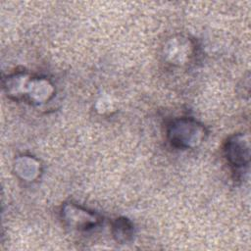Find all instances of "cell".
I'll return each instance as SVG.
<instances>
[{
  "label": "cell",
  "instance_id": "6da1fadb",
  "mask_svg": "<svg viewBox=\"0 0 251 251\" xmlns=\"http://www.w3.org/2000/svg\"><path fill=\"white\" fill-rule=\"evenodd\" d=\"M168 137L177 148H189L199 144L204 137V128L192 119H178L169 125Z\"/></svg>",
  "mask_w": 251,
  "mask_h": 251
},
{
  "label": "cell",
  "instance_id": "7a4b0ae2",
  "mask_svg": "<svg viewBox=\"0 0 251 251\" xmlns=\"http://www.w3.org/2000/svg\"><path fill=\"white\" fill-rule=\"evenodd\" d=\"M62 218L70 226L82 230L92 228L101 222V218L97 214L82 209L79 206L73 205L72 203L64 206Z\"/></svg>",
  "mask_w": 251,
  "mask_h": 251
},
{
  "label": "cell",
  "instance_id": "3957f363",
  "mask_svg": "<svg viewBox=\"0 0 251 251\" xmlns=\"http://www.w3.org/2000/svg\"><path fill=\"white\" fill-rule=\"evenodd\" d=\"M225 153L228 163L231 166L241 168L247 165L250 157L248 140L245 139L244 135L242 134H237L230 137L226 143Z\"/></svg>",
  "mask_w": 251,
  "mask_h": 251
},
{
  "label": "cell",
  "instance_id": "277c9868",
  "mask_svg": "<svg viewBox=\"0 0 251 251\" xmlns=\"http://www.w3.org/2000/svg\"><path fill=\"white\" fill-rule=\"evenodd\" d=\"M133 226L131 223L125 218H120L113 224V234L118 242L126 243L131 239Z\"/></svg>",
  "mask_w": 251,
  "mask_h": 251
}]
</instances>
